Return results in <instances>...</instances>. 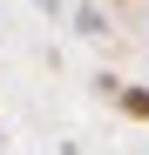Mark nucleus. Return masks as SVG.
Here are the masks:
<instances>
[{
  "mask_svg": "<svg viewBox=\"0 0 149 155\" xmlns=\"http://www.w3.org/2000/svg\"><path fill=\"white\" fill-rule=\"evenodd\" d=\"M115 101H122V115H136V121H149V88H122Z\"/></svg>",
  "mask_w": 149,
  "mask_h": 155,
  "instance_id": "1",
  "label": "nucleus"
}]
</instances>
